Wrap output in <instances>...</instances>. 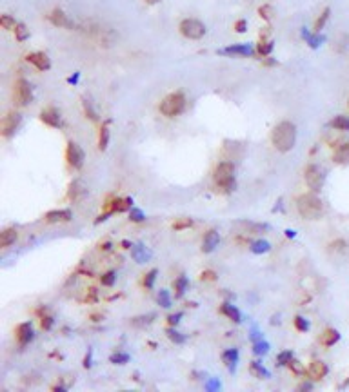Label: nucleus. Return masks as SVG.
Instances as JSON below:
<instances>
[{
	"mask_svg": "<svg viewBox=\"0 0 349 392\" xmlns=\"http://www.w3.org/2000/svg\"><path fill=\"white\" fill-rule=\"evenodd\" d=\"M115 280H117L115 271H109V273H105L104 276H102V284L107 285V287H111V285L115 284Z\"/></svg>",
	"mask_w": 349,
	"mask_h": 392,
	"instance_id": "72a5a7b5",
	"label": "nucleus"
},
{
	"mask_svg": "<svg viewBox=\"0 0 349 392\" xmlns=\"http://www.w3.org/2000/svg\"><path fill=\"white\" fill-rule=\"evenodd\" d=\"M71 216L73 214L69 209H60V211H49V213H46L44 220L48 223H58V222H69Z\"/></svg>",
	"mask_w": 349,
	"mask_h": 392,
	"instance_id": "f8f14e48",
	"label": "nucleus"
},
{
	"mask_svg": "<svg viewBox=\"0 0 349 392\" xmlns=\"http://www.w3.org/2000/svg\"><path fill=\"white\" fill-rule=\"evenodd\" d=\"M268 250H269V243L264 240L255 241L253 245H251V252H255V254H262V252H268Z\"/></svg>",
	"mask_w": 349,
	"mask_h": 392,
	"instance_id": "c85d7f7f",
	"label": "nucleus"
},
{
	"mask_svg": "<svg viewBox=\"0 0 349 392\" xmlns=\"http://www.w3.org/2000/svg\"><path fill=\"white\" fill-rule=\"evenodd\" d=\"M107 144H109V129L107 125L100 129V138H98V147H100V151H105L107 149Z\"/></svg>",
	"mask_w": 349,
	"mask_h": 392,
	"instance_id": "bb28decb",
	"label": "nucleus"
},
{
	"mask_svg": "<svg viewBox=\"0 0 349 392\" xmlns=\"http://www.w3.org/2000/svg\"><path fill=\"white\" fill-rule=\"evenodd\" d=\"M28 62L29 64H33L39 71H46V69H49V58H48V55L46 53H40V51H37V53H29L28 55Z\"/></svg>",
	"mask_w": 349,
	"mask_h": 392,
	"instance_id": "9b49d317",
	"label": "nucleus"
},
{
	"mask_svg": "<svg viewBox=\"0 0 349 392\" xmlns=\"http://www.w3.org/2000/svg\"><path fill=\"white\" fill-rule=\"evenodd\" d=\"M222 53H225V55H242V57H249V55L253 53V49L249 48V46H231V48L224 49Z\"/></svg>",
	"mask_w": 349,
	"mask_h": 392,
	"instance_id": "aec40b11",
	"label": "nucleus"
},
{
	"mask_svg": "<svg viewBox=\"0 0 349 392\" xmlns=\"http://www.w3.org/2000/svg\"><path fill=\"white\" fill-rule=\"evenodd\" d=\"M215 182L220 189L229 193L235 187V167L231 162H222L215 171Z\"/></svg>",
	"mask_w": 349,
	"mask_h": 392,
	"instance_id": "20e7f679",
	"label": "nucleus"
},
{
	"mask_svg": "<svg viewBox=\"0 0 349 392\" xmlns=\"http://www.w3.org/2000/svg\"><path fill=\"white\" fill-rule=\"evenodd\" d=\"M271 142L275 146V149H278L280 153L291 151L297 142V127L291 122H280L275 125L271 133Z\"/></svg>",
	"mask_w": 349,
	"mask_h": 392,
	"instance_id": "f257e3e1",
	"label": "nucleus"
},
{
	"mask_svg": "<svg viewBox=\"0 0 349 392\" xmlns=\"http://www.w3.org/2000/svg\"><path fill=\"white\" fill-rule=\"evenodd\" d=\"M40 325H42V329L49 331V329H51V325H53V318H51V316H44V318H42V323H40Z\"/></svg>",
	"mask_w": 349,
	"mask_h": 392,
	"instance_id": "79ce46f5",
	"label": "nucleus"
},
{
	"mask_svg": "<svg viewBox=\"0 0 349 392\" xmlns=\"http://www.w3.org/2000/svg\"><path fill=\"white\" fill-rule=\"evenodd\" d=\"M347 105H349V104H347Z\"/></svg>",
	"mask_w": 349,
	"mask_h": 392,
	"instance_id": "864d4df0",
	"label": "nucleus"
},
{
	"mask_svg": "<svg viewBox=\"0 0 349 392\" xmlns=\"http://www.w3.org/2000/svg\"><path fill=\"white\" fill-rule=\"evenodd\" d=\"M260 15H262V17H264V19H269V17H271V15H269V6H264V8H260Z\"/></svg>",
	"mask_w": 349,
	"mask_h": 392,
	"instance_id": "de8ad7c7",
	"label": "nucleus"
},
{
	"mask_svg": "<svg viewBox=\"0 0 349 392\" xmlns=\"http://www.w3.org/2000/svg\"><path fill=\"white\" fill-rule=\"evenodd\" d=\"M133 258L135 262H139V264H144V262H148L149 258V252L146 249H144V245H133Z\"/></svg>",
	"mask_w": 349,
	"mask_h": 392,
	"instance_id": "5701e85b",
	"label": "nucleus"
},
{
	"mask_svg": "<svg viewBox=\"0 0 349 392\" xmlns=\"http://www.w3.org/2000/svg\"><path fill=\"white\" fill-rule=\"evenodd\" d=\"M158 302H160L162 307H171V302H169V296H168L166 291H162V293L158 294Z\"/></svg>",
	"mask_w": 349,
	"mask_h": 392,
	"instance_id": "ea45409f",
	"label": "nucleus"
},
{
	"mask_svg": "<svg viewBox=\"0 0 349 392\" xmlns=\"http://www.w3.org/2000/svg\"><path fill=\"white\" fill-rule=\"evenodd\" d=\"M206 26L202 24L200 20L196 19H186L180 22V33L186 38H191V40H198L206 35Z\"/></svg>",
	"mask_w": 349,
	"mask_h": 392,
	"instance_id": "423d86ee",
	"label": "nucleus"
},
{
	"mask_svg": "<svg viewBox=\"0 0 349 392\" xmlns=\"http://www.w3.org/2000/svg\"><path fill=\"white\" fill-rule=\"evenodd\" d=\"M40 120H42L46 125H51V127H60L62 125V120H60V114L55 109H46L40 113Z\"/></svg>",
	"mask_w": 349,
	"mask_h": 392,
	"instance_id": "2eb2a0df",
	"label": "nucleus"
},
{
	"mask_svg": "<svg viewBox=\"0 0 349 392\" xmlns=\"http://www.w3.org/2000/svg\"><path fill=\"white\" fill-rule=\"evenodd\" d=\"M180 318H182V312H177V314H171L168 320H169V323H171V325H177L178 321H180Z\"/></svg>",
	"mask_w": 349,
	"mask_h": 392,
	"instance_id": "49530a36",
	"label": "nucleus"
},
{
	"mask_svg": "<svg viewBox=\"0 0 349 392\" xmlns=\"http://www.w3.org/2000/svg\"><path fill=\"white\" fill-rule=\"evenodd\" d=\"M87 298H91V300H96V289H91V293L87 294Z\"/></svg>",
	"mask_w": 349,
	"mask_h": 392,
	"instance_id": "8fccbe9b",
	"label": "nucleus"
},
{
	"mask_svg": "<svg viewBox=\"0 0 349 392\" xmlns=\"http://www.w3.org/2000/svg\"><path fill=\"white\" fill-rule=\"evenodd\" d=\"M235 29H237L239 33H244V31H246V20L244 19L237 20V22H235Z\"/></svg>",
	"mask_w": 349,
	"mask_h": 392,
	"instance_id": "a18cd8bd",
	"label": "nucleus"
},
{
	"mask_svg": "<svg viewBox=\"0 0 349 392\" xmlns=\"http://www.w3.org/2000/svg\"><path fill=\"white\" fill-rule=\"evenodd\" d=\"M148 4H157V2H160V0H146Z\"/></svg>",
	"mask_w": 349,
	"mask_h": 392,
	"instance_id": "603ef678",
	"label": "nucleus"
},
{
	"mask_svg": "<svg viewBox=\"0 0 349 392\" xmlns=\"http://www.w3.org/2000/svg\"><path fill=\"white\" fill-rule=\"evenodd\" d=\"M66 158H67V164H69V166L75 167V169H80V167L84 166V158H86V155H84V151H82V147L78 146V144L69 142L67 144V149H66Z\"/></svg>",
	"mask_w": 349,
	"mask_h": 392,
	"instance_id": "6e6552de",
	"label": "nucleus"
},
{
	"mask_svg": "<svg viewBox=\"0 0 349 392\" xmlns=\"http://www.w3.org/2000/svg\"><path fill=\"white\" fill-rule=\"evenodd\" d=\"M253 350H255V354H266L269 350V345L266 343V341H257Z\"/></svg>",
	"mask_w": 349,
	"mask_h": 392,
	"instance_id": "e433bc0d",
	"label": "nucleus"
},
{
	"mask_svg": "<svg viewBox=\"0 0 349 392\" xmlns=\"http://www.w3.org/2000/svg\"><path fill=\"white\" fill-rule=\"evenodd\" d=\"M184 109H186V96L182 93H171L160 102V113L169 118L180 114Z\"/></svg>",
	"mask_w": 349,
	"mask_h": 392,
	"instance_id": "7ed1b4c3",
	"label": "nucleus"
},
{
	"mask_svg": "<svg viewBox=\"0 0 349 392\" xmlns=\"http://www.w3.org/2000/svg\"><path fill=\"white\" fill-rule=\"evenodd\" d=\"M220 312H222V314H225V316L229 318V320L240 321V312H239V309H235V305H231V303H224V305L220 307Z\"/></svg>",
	"mask_w": 349,
	"mask_h": 392,
	"instance_id": "412c9836",
	"label": "nucleus"
},
{
	"mask_svg": "<svg viewBox=\"0 0 349 392\" xmlns=\"http://www.w3.org/2000/svg\"><path fill=\"white\" fill-rule=\"evenodd\" d=\"M155 276H157V269L149 271V274H146V287H153Z\"/></svg>",
	"mask_w": 349,
	"mask_h": 392,
	"instance_id": "a19ab883",
	"label": "nucleus"
},
{
	"mask_svg": "<svg viewBox=\"0 0 349 392\" xmlns=\"http://www.w3.org/2000/svg\"><path fill=\"white\" fill-rule=\"evenodd\" d=\"M202 280H215V273H213V271H206V273H202Z\"/></svg>",
	"mask_w": 349,
	"mask_h": 392,
	"instance_id": "09e8293b",
	"label": "nucleus"
},
{
	"mask_svg": "<svg viewBox=\"0 0 349 392\" xmlns=\"http://www.w3.org/2000/svg\"><path fill=\"white\" fill-rule=\"evenodd\" d=\"M340 340V334L335 331V329H327V331L322 334V343L325 345V347H331V345H335L336 341Z\"/></svg>",
	"mask_w": 349,
	"mask_h": 392,
	"instance_id": "4be33fe9",
	"label": "nucleus"
},
{
	"mask_svg": "<svg viewBox=\"0 0 349 392\" xmlns=\"http://www.w3.org/2000/svg\"><path fill=\"white\" fill-rule=\"evenodd\" d=\"M297 209L300 216L306 220H320L324 214V203L315 194H302L297 200Z\"/></svg>",
	"mask_w": 349,
	"mask_h": 392,
	"instance_id": "f03ea898",
	"label": "nucleus"
},
{
	"mask_svg": "<svg viewBox=\"0 0 349 392\" xmlns=\"http://www.w3.org/2000/svg\"><path fill=\"white\" fill-rule=\"evenodd\" d=\"M222 358H224L225 365H227V367H229V370L233 372V370H235V365H237V359H239V350H237V349L225 350L224 354H222Z\"/></svg>",
	"mask_w": 349,
	"mask_h": 392,
	"instance_id": "6ab92c4d",
	"label": "nucleus"
},
{
	"mask_svg": "<svg viewBox=\"0 0 349 392\" xmlns=\"http://www.w3.org/2000/svg\"><path fill=\"white\" fill-rule=\"evenodd\" d=\"M329 13H331V10H329V8H325V10L322 11L320 17L316 19V22H315V33H320L322 29H324L325 22H327V19H329Z\"/></svg>",
	"mask_w": 349,
	"mask_h": 392,
	"instance_id": "a878e982",
	"label": "nucleus"
},
{
	"mask_svg": "<svg viewBox=\"0 0 349 392\" xmlns=\"http://www.w3.org/2000/svg\"><path fill=\"white\" fill-rule=\"evenodd\" d=\"M173 287H175V296H177V298H182V296H184V293H186L187 278H186V276H178V278L175 280V284H173Z\"/></svg>",
	"mask_w": 349,
	"mask_h": 392,
	"instance_id": "393cba45",
	"label": "nucleus"
},
{
	"mask_svg": "<svg viewBox=\"0 0 349 392\" xmlns=\"http://www.w3.org/2000/svg\"><path fill=\"white\" fill-rule=\"evenodd\" d=\"M20 122H22V116L19 113H10L2 122V135L4 137H11L17 129H19Z\"/></svg>",
	"mask_w": 349,
	"mask_h": 392,
	"instance_id": "9d476101",
	"label": "nucleus"
},
{
	"mask_svg": "<svg viewBox=\"0 0 349 392\" xmlns=\"http://www.w3.org/2000/svg\"><path fill=\"white\" fill-rule=\"evenodd\" d=\"M0 24H2V28L4 29H8V31H15L17 26H19L13 19H11L10 15H2V17H0Z\"/></svg>",
	"mask_w": 349,
	"mask_h": 392,
	"instance_id": "cd10ccee",
	"label": "nucleus"
},
{
	"mask_svg": "<svg viewBox=\"0 0 349 392\" xmlns=\"http://www.w3.org/2000/svg\"><path fill=\"white\" fill-rule=\"evenodd\" d=\"M295 327H297L300 332H306L307 329H309V323H307V320H304L302 316H297L295 318Z\"/></svg>",
	"mask_w": 349,
	"mask_h": 392,
	"instance_id": "f704fd0d",
	"label": "nucleus"
},
{
	"mask_svg": "<svg viewBox=\"0 0 349 392\" xmlns=\"http://www.w3.org/2000/svg\"><path fill=\"white\" fill-rule=\"evenodd\" d=\"M309 388H311L309 383H304V385H302V387H300V390H309Z\"/></svg>",
	"mask_w": 349,
	"mask_h": 392,
	"instance_id": "3c124183",
	"label": "nucleus"
},
{
	"mask_svg": "<svg viewBox=\"0 0 349 392\" xmlns=\"http://www.w3.org/2000/svg\"><path fill=\"white\" fill-rule=\"evenodd\" d=\"M220 243V234L216 231H207L206 236H204V247L202 250L204 252H213L216 249V245Z\"/></svg>",
	"mask_w": 349,
	"mask_h": 392,
	"instance_id": "dca6fc26",
	"label": "nucleus"
},
{
	"mask_svg": "<svg viewBox=\"0 0 349 392\" xmlns=\"http://www.w3.org/2000/svg\"><path fill=\"white\" fill-rule=\"evenodd\" d=\"M131 220H135V222H142V220H144V214L140 213L139 209H135V207H133V211H131Z\"/></svg>",
	"mask_w": 349,
	"mask_h": 392,
	"instance_id": "37998d69",
	"label": "nucleus"
},
{
	"mask_svg": "<svg viewBox=\"0 0 349 392\" xmlns=\"http://www.w3.org/2000/svg\"><path fill=\"white\" fill-rule=\"evenodd\" d=\"M48 19L51 20L53 26L57 28H66V29H75V22H73L62 10H53L51 13L48 15Z\"/></svg>",
	"mask_w": 349,
	"mask_h": 392,
	"instance_id": "1a4fd4ad",
	"label": "nucleus"
},
{
	"mask_svg": "<svg viewBox=\"0 0 349 392\" xmlns=\"http://www.w3.org/2000/svg\"><path fill=\"white\" fill-rule=\"evenodd\" d=\"M304 178H306L307 187H309L311 191H315V193H318V191H320L322 187H324L325 175H324V171H322L320 167L316 166V164H311V166L306 167Z\"/></svg>",
	"mask_w": 349,
	"mask_h": 392,
	"instance_id": "39448f33",
	"label": "nucleus"
},
{
	"mask_svg": "<svg viewBox=\"0 0 349 392\" xmlns=\"http://www.w3.org/2000/svg\"><path fill=\"white\" fill-rule=\"evenodd\" d=\"M15 35H17V40H26V38H28V29H26V26L24 24L17 26Z\"/></svg>",
	"mask_w": 349,
	"mask_h": 392,
	"instance_id": "c9c22d12",
	"label": "nucleus"
},
{
	"mask_svg": "<svg viewBox=\"0 0 349 392\" xmlns=\"http://www.w3.org/2000/svg\"><path fill=\"white\" fill-rule=\"evenodd\" d=\"M251 370H253V372L259 376V378H268V376H269V372L266 370V368L260 367L259 361H253V363H251Z\"/></svg>",
	"mask_w": 349,
	"mask_h": 392,
	"instance_id": "2f4dec72",
	"label": "nucleus"
},
{
	"mask_svg": "<svg viewBox=\"0 0 349 392\" xmlns=\"http://www.w3.org/2000/svg\"><path fill=\"white\" fill-rule=\"evenodd\" d=\"M193 222L191 220H177V222L173 223V229L175 231H182V229H187V227H191Z\"/></svg>",
	"mask_w": 349,
	"mask_h": 392,
	"instance_id": "4c0bfd02",
	"label": "nucleus"
},
{
	"mask_svg": "<svg viewBox=\"0 0 349 392\" xmlns=\"http://www.w3.org/2000/svg\"><path fill=\"white\" fill-rule=\"evenodd\" d=\"M257 51H259V55H262V57H264V55H269V53L273 51V44L271 42H264V40H262V42L257 46Z\"/></svg>",
	"mask_w": 349,
	"mask_h": 392,
	"instance_id": "473e14b6",
	"label": "nucleus"
},
{
	"mask_svg": "<svg viewBox=\"0 0 349 392\" xmlns=\"http://www.w3.org/2000/svg\"><path fill=\"white\" fill-rule=\"evenodd\" d=\"M111 361H113V363H124V361H128V356L126 354H113L111 356Z\"/></svg>",
	"mask_w": 349,
	"mask_h": 392,
	"instance_id": "c03bdc74",
	"label": "nucleus"
},
{
	"mask_svg": "<svg viewBox=\"0 0 349 392\" xmlns=\"http://www.w3.org/2000/svg\"><path fill=\"white\" fill-rule=\"evenodd\" d=\"M331 127L336 129V131H349V118L345 116H335L329 123Z\"/></svg>",
	"mask_w": 349,
	"mask_h": 392,
	"instance_id": "b1692460",
	"label": "nucleus"
},
{
	"mask_svg": "<svg viewBox=\"0 0 349 392\" xmlns=\"http://www.w3.org/2000/svg\"><path fill=\"white\" fill-rule=\"evenodd\" d=\"M33 98V89H31V84L24 78H20L15 85V102L19 105H28Z\"/></svg>",
	"mask_w": 349,
	"mask_h": 392,
	"instance_id": "0eeeda50",
	"label": "nucleus"
},
{
	"mask_svg": "<svg viewBox=\"0 0 349 392\" xmlns=\"http://www.w3.org/2000/svg\"><path fill=\"white\" fill-rule=\"evenodd\" d=\"M84 111H86V114H87V118H91V120H98V114H96V111L93 109V105L89 104V100L87 98H84Z\"/></svg>",
	"mask_w": 349,
	"mask_h": 392,
	"instance_id": "7c9ffc66",
	"label": "nucleus"
},
{
	"mask_svg": "<svg viewBox=\"0 0 349 392\" xmlns=\"http://www.w3.org/2000/svg\"><path fill=\"white\" fill-rule=\"evenodd\" d=\"M17 238H19V232H17V229H6V231H2V234H0V247H4V249H8V247H11L17 241Z\"/></svg>",
	"mask_w": 349,
	"mask_h": 392,
	"instance_id": "f3484780",
	"label": "nucleus"
},
{
	"mask_svg": "<svg viewBox=\"0 0 349 392\" xmlns=\"http://www.w3.org/2000/svg\"><path fill=\"white\" fill-rule=\"evenodd\" d=\"M307 374H309V378L313 379V381H320V379L325 378V374H327V365L322 363V361H313V363L309 365Z\"/></svg>",
	"mask_w": 349,
	"mask_h": 392,
	"instance_id": "4468645a",
	"label": "nucleus"
},
{
	"mask_svg": "<svg viewBox=\"0 0 349 392\" xmlns=\"http://www.w3.org/2000/svg\"><path fill=\"white\" fill-rule=\"evenodd\" d=\"M168 336H169V340L175 341V343H184V341H186V338H184V336H182L180 332L171 331V329L168 331Z\"/></svg>",
	"mask_w": 349,
	"mask_h": 392,
	"instance_id": "58836bf2",
	"label": "nucleus"
},
{
	"mask_svg": "<svg viewBox=\"0 0 349 392\" xmlns=\"http://www.w3.org/2000/svg\"><path fill=\"white\" fill-rule=\"evenodd\" d=\"M291 359H293V352H289V350H284V352H280V354L277 356V365H289L291 363Z\"/></svg>",
	"mask_w": 349,
	"mask_h": 392,
	"instance_id": "c756f323",
	"label": "nucleus"
},
{
	"mask_svg": "<svg viewBox=\"0 0 349 392\" xmlns=\"http://www.w3.org/2000/svg\"><path fill=\"white\" fill-rule=\"evenodd\" d=\"M17 340H19L20 345H28L29 341L33 340V327H31L29 321L19 325V329H17Z\"/></svg>",
	"mask_w": 349,
	"mask_h": 392,
	"instance_id": "ddd939ff",
	"label": "nucleus"
},
{
	"mask_svg": "<svg viewBox=\"0 0 349 392\" xmlns=\"http://www.w3.org/2000/svg\"><path fill=\"white\" fill-rule=\"evenodd\" d=\"M333 160H335L336 164H347L349 162V142L338 146V149H336L335 155H333Z\"/></svg>",
	"mask_w": 349,
	"mask_h": 392,
	"instance_id": "a211bd4d",
	"label": "nucleus"
}]
</instances>
